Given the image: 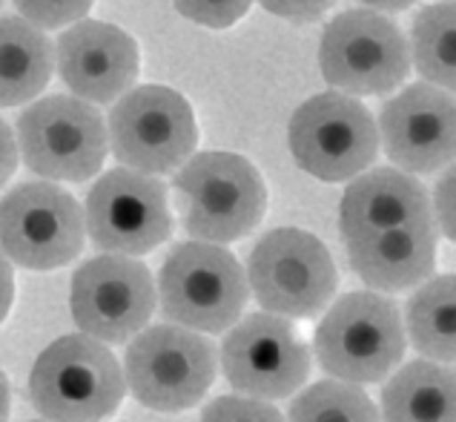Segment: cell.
Segmentation results:
<instances>
[{"mask_svg": "<svg viewBox=\"0 0 456 422\" xmlns=\"http://www.w3.org/2000/svg\"><path fill=\"white\" fill-rule=\"evenodd\" d=\"M155 294L169 322L216 336L241 319L250 287L230 250L192 239L169 250Z\"/></svg>", "mask_w": 456, "mask_h": 422, "instance_id": "cell-4", "label": "cell"}, {"mask_svg": "<svg viewBox=\"0 0 456 422\" xmlns=\"http://www.w3.org/2000/svg\"><path fill=\"white\" fill-rule=\"evenodd\" d=\"M319 67L324 81L347 95H387L411 72L408 41L373 9H347L322 32Z\"/></svg>", "mask_w": 456, "mask_h": 422, "instance_id": "cell-8", "label": "cell"}, {"mask_svg": "<svg viewBox=\"0 0 456 422\" xmlns=\"http://www.w3.org/2000/svg\"><path fill=\"white\" fill-rule=\"evenodd\" d=\"M35 422H49V419H35Z\"/></svg>", "mask_w": 456, "mask_h": 422, "instance_id": "cell-33", "label": "cell"}, {"mask_svg": "<svg viewBox=\"0 0 456 422\" xmlns=\"http://www.w3.org/2000/svg\"><path fill=\"white\" fill-rule=\"evenodd\" d=\"M107 141L118 164L147 176H167L192 155L199 127L184 95L144 84L126 89L112 107Z\"/></svg>", "mask_w": 456, "mask_h": 422, "instance_id": "cell-7", "label": "cell"}, {"mask_svg": "<svg viewBox=\"0 0 456 422\" xmlns=\"http://www.w3.org/2000/svg\"><path fill=\"white\" fill-rule=\"evenodd\" d=\"M385 422H456L451 365L416 360L385 382Z\"/></svg>", "mask_w": 456, "mask_h": 422, "instance_id": "cell-20", "label": "cell"}, {"mask_svg": "<svg viewBox=\"0 0 456 422\" xmlns=\"http://www.w3.org/2000/svg\"><path fill=\"white\" fill-rule=\"evenodd\" d=\"M84 239V210L63 187L29 181L0 199V250L26 270L69 265Z\"/></svg>", "mask_w": 456, "mask_h": 422, "instance_id": "cell-11", "label": "cell"}, {"mask_svg": "<svg viewBox=\"0 0 456 422\" xmlns=\"http://www.w3.org/2000/svg\"><path fill=\"white\" fill-rule=\"evenodd\" d=\"M121 371L141 405L178 414L199 405L213 388L218 356L210 336L175 322L155 325L133 336Z\"/></svg>", "mask_w": 456, "mask_h": 422, "instance_id": "cell-5", "label": "cell"}, {"mask_svg": "<svg viewBox=\"0 0 456 422\" xmlns=\"http://www.w3.org/2000/svg\"><path fill=\"white\" fill-rule=\"evenodd\" d=\"M84 228L95 247L121 256H144L173 233L167 187L147 173L115 167L86 195Z\"/></svg>", "mask_w": 456, "mask_h": 422, "instance_id": "cell-13", "label": "cell"}, {"mask_svg": "<svg viewBox=\"0 0 456 422\" xmlns=\"http://www.w3.org/2000/svg\"><path fill=\"white\" fill-rule=\"evenodd\" d=\"M379 133L390 164L402 173L428 176L451 167L456 150V107L451 92L413 84L385 101Z\"/></svg>", "mask_w": 456, "mask_h": 422, "instance_id": "cell-15", "label": "cell"}, {"mask_svg": "<svg viewBox=\"0 0 456 422\" xmlns=\"http://www.w3.org/2000/svg\"><path fill=\"white\" fill-rule=\"evenodd\" d=\"M221 342V371L236 391L256 400H288L310 376V351L290 319L250 313L227 327Z\"/></svg>", "mask_w": 456, "mask_h": 422, "instance_id": "cell-14", "label": "cell"}, {"mask_svg": "<svg viewBox=\"0 0 456 422\" xmlns=\"http://www.w3.org/2000/svg\"><path fill=\"white\" fill-rule=\"evenodd\" d=\"M201 422H284L276 405L256 397H218L204 408Z\"/></svg>", "mask_w": 456, "mask_h": 422, "instance_id": "cell-25", "label": "cell"}, {"mask_svg": "<svg viewBox=\"0 0 456 422\" xmlns=\"http://www.w3.org/2000/svg\"><path fill=\"white\" fill-rule=\"evenodd\" d=\"M405 348V325L396 302L376 290L336 299L313 334V353L322 371L354 385L385 382Z\"/></svg>", "mask_w": 456, "mask_h": 422, "instance_id": "cell-2", "label": "cell"}, {"mask_svg": "<svg viewBox=\"0 0 456 422\" xmlns=\"http://www.w3.org/2000/svg\"><path fill=\"white\" fill-rule=\"evenodd\" d=\"M359 4H364L373 12H405L413 4H419V0H359Z\"/></svg>", "mask_w": 456, "mask_h": 422, "instance_id": "cell-31", "label": "cell"}, {"mask_svg": "<svg viewBox=\"0 0 456 422\" xmlns=\"http://www.w3.org/2000/svg\"><path fill=\"white\" fill-rule=\"evenodd\" d=\"M173 193L184 230L213 244L244 239L262 224L267 210L262 173L236 153L190 155L173 178Z\"/></svg>", "mask_w": 456, "mask_h": 422, "instance_id": "cell-1", "label": "cell"}, {"mask_svg": "<svg viewBox=\"0 0 456 422\" xmlns=\"http://www.w3.org/2000/svg\"><path fill=\"white\" fill-rule=\"evenodd\" d=\"M402 224H434L428 190L411 173L379 167L347 184L338 204V233L345 242Z\"/></svg>", "mask_w": 456, "mask_h": 422, "instance_id": "cell-17", "label": "cell"}, {"mask_svg": "<svg viewBox=\"0 0 456 422\" xmlns=\"http://www.w3.org/2000/svg\"><path fill=\"white\" fill-rule=\"evenodd\" d=\"M95 0H15L20 15L37 29H61L86 18Z\"/></svg>", "mask_w": 456, "mask_h": 422, "instance_id": "cell-24", "label": "cell"}, {"mask_svg": "<svg viewBox=\"0 0 456 422\" xmlns=\"http://www.w3.org/2000/svg\"><path fill=\"white\" fill-rule=\"evenodd\" d=\"M288 422H382V417L362 385L330 376L298 393Z\"/></svg>", "mask_w": 456, "mask_h": 422, "instance_id": "cell-23", "label": "cell"}, {"mask_svg": "<svg viewBox=\"0 0 456 422\" xmlns=\"http://www.w3.org/2000/svg\"><path fill=\"white\" fill-rule=\"evenodd\" d=\"M290 150L313 178L347 181L376 161L379 133L362 101L347 92H322L293 112Z\"/></svg>", "mask_w": 456, "mask_h": 422, "instance_id": "cell-10", "label": "cell"}, {"mask_svg": "<svg viewBox=\"0 0 456 422\" xmlns=\"http://www.w3.org/2000/svg\"><path fill=\"white\" fill-rule=\"evenodd\" d=\"M270 15H279L284 21L296 23H313L328 12L336 0H258Z\"/></svg>", "mask_w": 456, "mask_h": 422, "instance_id": "cell-27", "label": "cell"}, {"mask_svg": "<svg viewBox=\"0 0 456 422\" xmlns=\"http://www.w3.org/2000/svg\"><path fill=\"white\" fill-rule=\"evenodd\" d=\"M247 287L267 313L313 319L338 290L330 250L298 228H279L258 239L247 259Z\"/></svg>", "mask_w": 456, "mask_h": 422, "instance_id": "cell-6", "label": "cell"}, {"mask_svg": "<svg viewBox=\"0 0 456 422\" xmlns=\"http://www.w3.org/2000/svg\"><path fill=\"white\" fill-rule=\"evenodd\" d=\"M159 294L144 261L107 253L84 261L72 276L69 308L77 331L103 345L129 342L152 319Z\"/></svg>", "mask_w": 456, "mask_h": 422, "instance_id": "cell-12", "label": "cell"}, {"mask_svg": "<svg viewBox=\"0 0 456 422\" xmlns=\"http://www.w3.org/2000/svg\"><path fill=\"white\" fill-rule=\"evenodd\" d=\"M0 6H4V0H0Z\"/></svg>", "mask_w": 456, "mask_h": 422, "instance_id": "cell-34", "label": "cell"}, {"mask_svg": "<svg viewBox=\"0 0 456 422\" xmlns=\"http://www.w3.org/2000/svg\"><path fill=\"white\" fill-rule=\"evenodd\" d=\"M345 244L350 268L376 294L413 290L431 279L436 268L434 224H402Z\"/></svg>", "mask_w": 456, "mask_h": 422, "instance_id": "cell-18", "label": "cell"}, {"mask_svg": "<svg viewBox=\"0 0 456 422\" xmlns=\"http://www.w3.org/2000/svg\"><path fill=\"white\" fill-rule=\"evenodd\" d=\"M456 279L451 273L425 279L405 308V339L425 360L451 365L456 351L453 310H456Z\"/></svg>", "mask_w": 456, "mask_h": 422, "instance_id": "cell-21", "label": "cell"}, {"mask_svg": "<svg viewBox=\"0 0 456 422\" xmlns=\"http://www.w3.org/2000/svg\"><path fill=\"white\" fill-rule=\"evenodd\" d=\"M187 21L207 29H227L250 12L253 0H173Z\"/></svg>", "mask_w": 456, "mask_h": 422, "instance_id": "cell-26", "label": "cell"}, {"mask_svg": "<svg viewBox=\"0 0 456 422\" xmlns=\"http://www.w3.org/2000/svg\"><path fill=\"white\" fill-rule=\"evenodd\" d=\"M434 228H439V233L445 239H453V170H448L442 181L434 190V210H431Z\"/></svg>", "mask_w": 456, "mask_h": 422, "instance_id": "cell-28", "label": "cell"}, {"mask_svg": "<svg viewBox=\"0 0 456 422\" xmlns=\"http://www.w3.org/2000/svg\"><path fill=\"white\" fill-rule=\"evenodd\" d=\"M55 46L26 18H0V107H20L46 89Z\"/></svg>", "mask_w": 456, "mask_h": 422, "instance_id": "cell-19", "label": "cell"}, {"mask_svg": "<svg viewBox=\"0 0 456 422\" xmlns=\"http://www.w3.org/2000/svg\"><path fill=\"white\" fill-rule=\"evenodd\" d=\"M58 72L72 95L89 103H112L133 89L141 58L124 29L103 21H75L58 37Z\"/></svg>", "mask_w": 456, "mask_h": 422, "instance_id": "cell-16", "label": "cell"}, {"mask_svg": "<svg viewBox=\"0 0 456 422\" xmlns=\"http://www.w3.org/2000/svg\"><path fill=\"white\" fill-rule=\"evenodd\" d=\"M18 170V141L12 136V127L0 118V187L15 176Z\"/></svg>", "mask_w": 456, "mask_h": 422, "instance_id": "cell-29", "label": "cell"}, {"mask_svg": "<svg viewBox=\"0 0 456 422\" xmlns=\"http://www.w3.org/2000/svg\"><path fill=\"white\" fill-rule=\"evenodd\" d=\"M411 58L425 81L442 89L456 84V9L451 0L431 4L411 26Z\"/></svg>", "mask_w": 456, "mask_h": 422, "instance_id": "cell-22", "label": "cell"}, {"mask_svg": "<svg viewBox=\"0 0 456 422\" xmlns=\"http://www.w3.org/2000/svg\"><path fill=\"white\" fill-rule=\"evenodd\" d=\"M15 302V273H12L9 259L0 253V322L6 319Z\"/></svg>", "mask_w": 456, "mask_h": 422, "instance_id": "cell-30", "label": "cell"}, {"mask_svg": "<svg viewBox=\"0 0 456 422\" xmlns=\"http://www.w3.org/2000/svg\"><path fill=\"white\" fill-rule=\"evenodd\" d=\"M9 379L0 371V422H9Z\"/></svg>", "mask_w": 456, "mask_h": 422, "instance_id": "cell-32", "label": "cell"}, {"mask_svg": "<svg viewBox=\"0 0 456 422\" xmlns=\"http://www.w3.org/2000/svg\"><path fill=\"white\" fill-rule=\"evenodd\" d=\"M15 141L26 167L49 181H89L110 150L101 112L72 95L35 101L18 118Z\"/></svg>", "mask_w": 456, "mask_h": 422, "instance_id": "cell-9", "label": "cell"}, {"mask_svg": "<svg viewBox=\"0 0 456 422\" xmlns=\"http://www.w3.org/2000/svg\"><path fill=\"white\" fill-rule=\"evenodd\" d=\"M124 393L115 353L86 334L52 342L29 374V400L49 422H101L118 411Z\"/></svg>", "mask_w": 456, "mask_h": 422, "instance_id": "cell-3", "label": "cell"}]
</instances>
